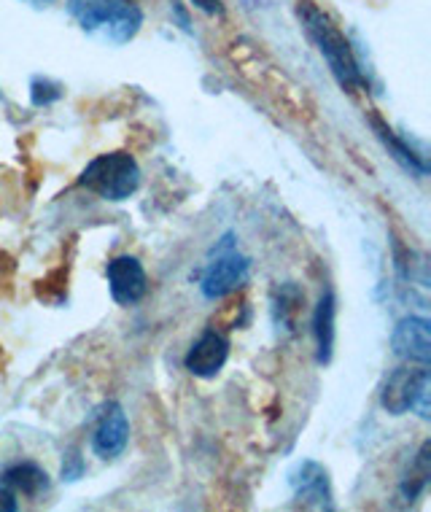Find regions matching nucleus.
<instances>
[{
  "label": "nucleus",
  "mask_w": 431,
  "mask_h": 512,
  "mask_svg": "<svg viewBox=\"0 0 431 512\" xmlns=\"http://www.w3.org/2000/svg\"><path fill=\"white\" fill-rule=\"evenodd\" d=\"M194 9L205 11L208 17H216V14H224V6H221V0H192Z\"/></svg>",
  "instance_id": "19"
},
{
  "label": "nucleus",
  "mask_w": 431,
  "mask_h": 512,
  "mask_svg": "<svg viewBox=\"0 0 431 512\" xmlns=\"http://www.w3.org/2000/svg\"><path fill=\"white\" fill-rule=\"evenodd\" d=\"M60 98L62 89L57 87V84H52V81L46 79L33 81V103H36V106H49V103H54V100Z\"/></svg>",
  "instance_id": "16"
},
{
  "label": "nucleus",
  "mask_w": 431,
  "mask_h": 512,
  "mask_svg": "<svg viewBox=\"0 0 431 512\" xmlns=\"http://www.w3.org/2000/svg\"><path fill=\"white\" fill-rule=\"evenodd\" d=\"M14 510H19L17 491H14L9 483H3V480H0V512H14Z\"/></svg>",
  "instance_id": "17"
},
{
  "label": "nucleus",
  "mask_w": 431,
  "mask_h": 512,
  "mask_svg": "<svg viewBox=\"0 0 431 512\" xmlns=\"http://www.w3.org/2000/svg\"><path fill=\"white\" fill-rule=\"evenodd\" d=\"M391 348L399 359L410 364H423L429 367L431 362V324L423 316H407L396 324L391 335Z\"/></svg>",
  "instance_id": "7"
},
{
  "label": "nucleus",
  "mask_w": 431,
  "mask_h": 512,
  "mask_svg": "<svg viewBox=\"0 0 431 512\" xmlns=\"http://www.w3.org/2000/svg\"><path fill=\"white\" fill-rule=\"evenodd\" d=\"M127 440H130V421H127V415H124L119 402H108L97 413L95 434H92V451L100 459H116L127 448Z\"/></svg>",
  "instance_id": "6"
},
{
  "label": "nucleus",
  "mask_w": 431,
  "mask_h": 512,
  "mask_svg": "<svg viewBox=\"0 0 431 512\" xmlns=\"http://www.w3.org/2000/svg\"><path fill=\"white\" fill-rule=\"evenodd\" d=\"M380 405L388 415H405L418 413L423 421H429L431 415V378L429 370L418 364V367H396L388 375L383 394H380Z\"/></svg>",
  "instance_id": "4"
},
{
  "label": "nucleus",
  "mask_w": 431,
  "mask_h": 512,
  "mask_svg": "<svg viewBox=\"0 0 431 512\" xmlns=\"http://www.w3.org/2000/svg\"><path fill=\"white\" fill-rule=\"evenodd\" d=\"M68 14L87 36L122 46L138 36L143 11L132 0H68Z\"/></svg>",
  "instance_id": "1"
},
{
  "label": "nucleus",
  "mask_w": 431,
  "mask_h": 512,
  "mask_svg": "<svg viewBox=\"0 0 431 512\" xmlns=\"http://www.w3.org/2000/svg\"><path fill=\"white\" fill-rule=\"evenodd\" d=\"M302 25H305V33L316 44V49L321 52V57L329 65V71L337 79V84L348 92H356V89H364L367 79L361 73L359 62H356V54H353L351 44L345 41V36L337 30V25L332 19L326 17L324 11L316 9L313 3H302L300 6Z\"/></svg>",
  "instance_id": "2"
},
{
  "label": "nucleus",
  "mask_w": 431,
  "mask_h": 512,
  "mask_svg": "<svg viewBox=\"0 0 431 512\" xmlns=\"http://www.w3.org/2000/svg\"><path fill=\"white\" fill-rule=\"evenodd\" d=\"M248 270H251V262L246 256H240L238 251H221L216 259H213L208 270L203 275V294L208 300H221V297H229L232 292H238L240 286L248 281Z\"/></svg>",
  "instance_id": "5"
},
{
  "label": "nucleus",
  "mask_w": 431,
  "mask_h": 512,
  "mask_svg": "<svg viewBox=\"0 0 431 512\" xmlns=\"http://www.w3.org/2000/svg\"><path fill=\"white\" fill-rule=\"evenodd\" d=\"M335 294L324 292L321 300L316 305V313H313V335H316L318 345V362L326 364L332 359V351H335Z\"/></svg>",
  "instance_id": "11"
},
{
  "label": "nucleus",
  "mask_w": 431,
  "mask_h": 512,
  "mask_svg": "<svg viewBox=\"0 0 431 512\" xmlns=\"http://www.w3.org/2000/svg\"><path fill=\"white\" fill-rule=\"evenodd\" d=\"M229 343L227 337L219 335L216 329H208L200 335V340L189 348L186 354V370L197 378H216L221 367L227 364Z\"/></svg>",
  "instance_id": "10"
},
{
  "label": "nucleus",
  "mask_w": 431,
  "mask_h": 512,
  "mask_svg": "<svg viewBox=\"0 0 431 512\" xmlns=\"http://www.w3.org/2000/svg\"><path fill=\"white\" fill-rule=\"evenodd\" d=\"M0 480H3V483H9V486L17 491V496L22 494V496H30V499H36V496L49 491V475H46L44 469L38 467V464H30V461L9 467L6 472H3Z\"/></svg>",
  "instance_id": "13"
},
{
  "label": "nucleus",
  "mask_w": 431,
  "mask_h": 512,
  "mask_svg": "<svg viewBox=\"0 0 431 512\" xmlns=\"http://www.w3.org/2000/svg\"><path fill=\"white\" fill-rule=\"evenodd\" d=\"M25 3H33V6H46V3H52V0H25Z\"/></svg>",
  "instance_id": "20"
},
{
  "label": "nucleus",
  "mask_w": 431,
  "mask_h": 512,
  "mask_svg": "<svg viewBox=\"0 0 431 512\" xmlns=\"http://www.w3.org/2000/svg\"><path fill=\"white\" fill-rule=\"evenodd\" d=\"M431 445L429 442H423L421 451H418V456H415L413 467H410V472H407V477L402 480V496H405L407 502H413V499H418V496L426 491V486H429V477H431Z\"/></svg>",
  "instance_id": "15"
},
{
  "label": "nucleus",
  "mask_w": 431,
  "mask_h": 512,
  "mask_svg": "<svg viewBox=\"0 0 431 512\" xmlns=\"http://www.w3.org/2000/svg\"><path fill=\"white\" fill-rule=\"evenodd\" d=\"M302 308H305V292H302L297 283H283L275 292V321L281 324L283 329L297 327V318H300Z\"/></svg>",
  "instance_id": "14"
},
{
  "label": "nucleus",
  "mask_w": 431,
  "mask_h": 512,
  "mask_svg": "<svg viewBox=\"0 0 431 512\" xmlns=\"http://www.w3.org/2000/svg\"><path fill=\"white\" fill-rule=\"evenodd\" d=\"M79 184L103 200L122 203L138 192L141 168L127 151H111V154H100L89 162L79 176Z\"/></svg>",
  "instance_id": "3"
},
{
  "label": "nucleus",
  "mask_w": 431,
  "mask_h": 512,
  "mask_svg": "<svg viewBox=\"0 0 431 512\" xmlns=\"http://www.w3.org/2000/svg\"><path fill=\"white\" fill-rule=\"evenodd\" d=\"M84 472V464H81L79 453H71L68 456V464H62V480H76Z\"/></svg>",
  "instance_id": "18"
},
{
  "label": "nucleus",
  "mask_w": 431,
  "mask_h": 512,
  "mask_svg": "<svg viewBox=\"0 0 431 512\" xmlns=\"http://www.w3.org/2000/svg\"><path fill=\"white\" fill-rule=\"evenodd\" d=\"M291 486H294V499H297L302 507L335 510L329 472H326L318 461H302L300 467H297V472H291Z\"/></svg>",
  "instance_id": "9"
},
{
  "label": "nucleus",
  "mask_w": 431,
  "mask_h": 512,
  "mask_svg": "<svg viewBox=\"0 0 431 512\" xmlns=\"http://www.w3.org/2000/svg\"><path fill=\"white\" fill-rule=\"evenodd\" d=\"M372 127H375V135H378L380 141H383V146L388 149V154L402 165L405 170H410V173H415V176H426L429 173V165L423 162L421 154H415L410 146H407L402 138H396V133L388 127L380 116H372Z\"/></svg>",
  "instance_id": "12"
},
{
  "label": "nucleus",
  "mask_w": 431,
  "mask_h": 512,
  "mask_svg": "<svg viewBox=\"0 0 431 512\" xmlns=\"http://www.w3.org/2000/svg\"><path fill=\"white\" fill-rule=\"evenodd\" d=\"M108 289L116 305H135L143 300V294L149 289L146 270L135 256H116L108 262Z\"/></svg>",
  "instance_id": "8"
}]
</instances>
